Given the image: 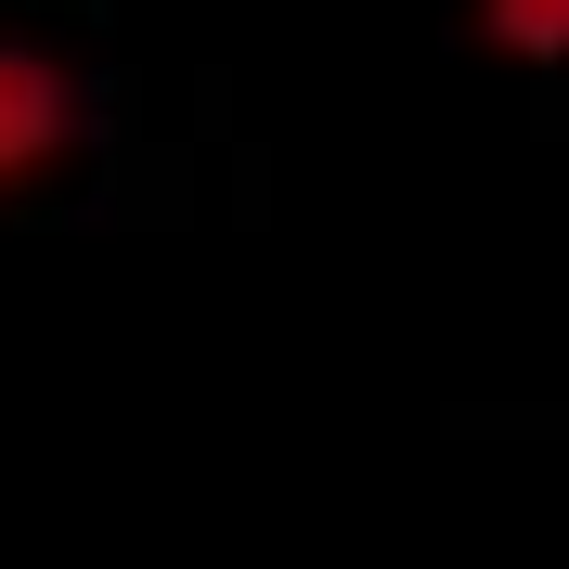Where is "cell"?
Returning <instances> with one entry per match:
<instances>
[{
	"label": "cell",
	"mask_w": 569,
	"mask_h": 569,
	"mask_svg": "<svg viewBox=\"0 0 569 569\" xmlns=\"http://www.w3.org/2000/svg\"><path fill=\"white\" fill-rule=\"evenodd\" d=\"M52 142H66V91H52L27 52H0V181H27Z\"/></svg>",
	"instance_id": "obj_1"
}]
</instances>
